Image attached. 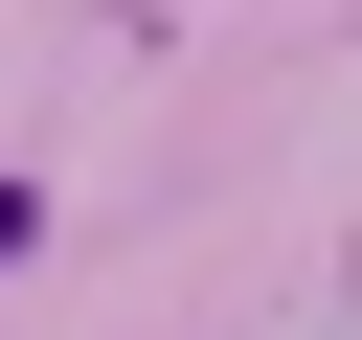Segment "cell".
<instances>
[{"mask_svg":"<svg viewBox=\"0 0 362 340\" xmlns=\"http://www.w3.org/2000/svg\"><path fill=\"white\" fill-rule=\"evenodd\" d=\"M23 227H45V204H23V181H0V249H23Z\"/></svg>","mask_w":362,"mask_h":340,"instance_id":"obj_1","label":"cell"}]
</instances>
